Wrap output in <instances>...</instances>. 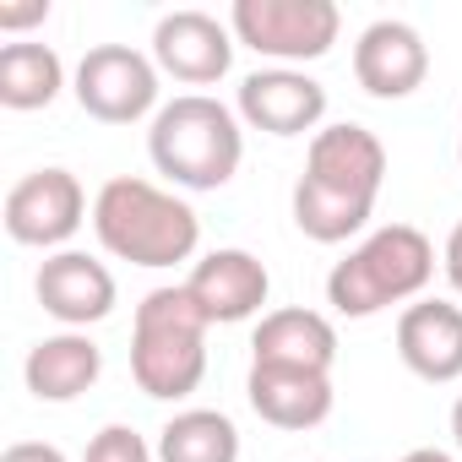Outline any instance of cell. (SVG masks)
Listing matches in <instances>:
<instances>
[{"mask_svg": "<svg viewBox=\"0 0 462 462\" xmlns=\"http://www.w3.org/2000/svg\"><path fill=\"white\" fill-rule=\"evenodd\" d=\"M386 180V147L375 131L343 120L310 136L305 174L294 185V223L316 245H343L370 223L375 196Z\"/></svg>", "mask_w": 462, "mask_h": 462, "instance_id": "cell-1", "label": "cell"}, {"mask_svg": "<svg viewBox=\"0 0 462 462\" xmlns=\"http://www.w3.org/2000/svg\"><path fill=\"white\" fill-rule=\"evenodd\" d=\"M93 235L109 256L131 267H174L196 256L201 217L190 212V201L158 190L152 180L115 174L93 196Z\"/></svg>", "mask_w": 462, "mask_h": 462, "instance_id": "cell-2", "label": "cell"}, {"mask_svg": "<svg viewBox=\"0 0 462 462\" xmlns=\"http://www.w3.org/2000/svg\"><path fill=\"white\" fill-rule=\"evenodd\" d=\"M147 152H152L158 174H169L174 185L217 190L235 180V169L245 158V131L228 104H217L207 93H180L174 104H163L152 115Z\"/></svg>", "mask_w": 462, "mask_h": 462, "instance_id": "cell-3", "label": "cell"}, {"mask_svg": "<svg viewBox=\"0 0 462 462\" xmlns=\"http://www.w3.org/2000/svg\"><path fill=\"white\" fill-rule=\"evenodd\" d=\"M207 316L180 289H152L131 321V375L147 397L180 402L207 375Z\"/></svg>", "mask_w": 462, "mask_h": 462, "instance_id": "cell-4", "label": "cell"}, {"mask_svg": "<svg viewBox=\"0 0 462 462\" xmlns=\"http://www.w3.org/2000/svg\"><path fill=\"white\" fill-rule=\"evenodd\" d=\"M430 278H435V245L413 223H386L327 273V305L348 321H365L386 305L424 294Z\"/></svg>", "mask_w": 462, "mask_h": 462, "instance_id": "cell-5", "label": "cell"}, {"mask_svg": "<svg viewBox=\"0 0 462 462\" xmlns=\"http://www.w3.org/2000/svg\"><path fill=\"white\" fill-rule=\"evenodd\" d=\"M228 28L245 50L294 66V60H321L337 44L343 17L332 0H235Z\"/></svg>", "mask_w": 462, "mask_h": 462, "instance_id": "cell-6", "label": "cell"}, {"mask_svg": "<svg viewBox=\"0 0 462 462\" xmlns=\"http://www.w3.org/2000/svg\"><path fill=\"white\" fill-rule=\"evenodd\" d=\"M71 93L93 120L131 125L158 104V66L131 44H98V50L82 55Z\"/></svg>", "mask_w": 462, "mask_h": 462, "instance_id": "cell-7", "label": "cell"}, {"mask_svg": "<svg viewBox=\"0 0 462 462\" xmlns=\"http://www.w3.org/2000/svg\"><path fill=\"white\" fill-rule=\"evenodd\" d=\"M88 217V190L71 169H33L6 190V235L17 245H66Z\"/></svg>", "mask_w": 462, "mask_h": 462, "instance_id": "cell-8", "label": "cell"}, {"mask_svg": "<svg viewBox=\"0 0 462 462\" xmlns=\"http://www.w3.org/2000/svg\"><path fill=\"white\" fill-rule=\"evenodd\" d=\"M152 66L190 88L223 82L235 66V28H223L212 12H169L152 28Z\"/></svg>", "mask_w": 462, "mask_h": 462, "instance_id": "cell-9", "label": "cell"}, {"mask_svg": "<svg viewBox=\"0 0 462 462\" xmlns=\"http://www.w3.org/2000/svg\"><path fill=\"white\" fill-rule=\"evenodd\" d=\"M327 115V88L294 66L251 71L240 82V120L267 131V136H305Z\"/></svg>", "mask_w": 462, "mask_h": 462, "instance_id": "cell-10", "label": "cell"}, {"mask_svg": "<svg viewBox=\"0 0 462 462\" xmlns=\"http://www.w3.org/2000/svg\"><path fill=\"white\" fill-rule=\"evenodd\" d=\"M185 294L196 300V310H201L207 321L235 327V321H251V316L267 305L273 278H267V267H262L251 251H235V245H228V251H212V256H201V262L190 267Z\"/></svg>", "mask_w": 462, "mask_h": 462, "instance_id": "cell-11", "label": "cell"}, {"mask_svg": "<svg viewBox=\"0 0 462 462\" xmlns=\"http://www.w3.org/2000/svg\"><path fill=\"white\" fill-rule=\"evenodd\" d=\"M354 77L370 98H408L430 77V50H424L419 28H408L397 17L370 23L354 44Z\"/></svg>", "mask_w": 462, "mask_h": 462, "instance_id": "cell-12", "label": "cell"}, {"mask_svg": "<svg viewBox=\"0 0 462 462\" xmlns=\"http://www.w3.org/2000/svg\"><path fill=\"white\" fill-rule=\"evenodd\" d=\"M39 305L60 321V327H93L115 310V273L104 262H93L88 251H55L39 267Z\"/></svg>", "mask_w": 462, "mask_h": 462, "instance_id": "cell-13", "label": "cell"}, {"mask_svg": "<svg viewBox=\"0 0 462 462\" xmlns=\"http://www.w3.org/2000/svg\"><path fill=\"white\" fill-rule=\"evenodd\" d=\"M397 354L419 381H457L462 375V305L419 300L397 316Z\"/></svg>", "mask_w": 462, "mask_h": 462, "instance_id": "cell-14", "label": "cell"}, {"mask_svg": "<svg viewBox=\"0 0 462 462\" xmlns=\"http://www.w3.org/2000/svg\"><path fill=\"white\" fill-rule=\"evenodd\" d=\"M251 365H283V370H321L332 375V359H337V327L321 316V310H305V305H289V310H273L262 316L256 337H251Z\"/></svg>", "mask_w": 462, "mask_h": 462, "instance_id": "cell-15", "label": "cell"}, {"mask_svg": "<svg viewBox=\"0 0 462 462\" xmlns=\"http://www.w3.org/2000/svg\"><path fill=\"white\" fill-rule=\"evenodd\" d=\"M251 408L273 430H316L332 413V375L321 370H283V365H251Z\"/></svg>", "mask_w": 462, "mask_h": 462, "instance_id": "cell-16", "label": "cell"}, {"mask_svg": "<svg viewBox=\"0 0 462 462\" xmlns=\"http://www.w3.org/2000/svg\"><path fill=\"white\" fill-rule=\"evenodd\" d=\"M23 375H28V392L39 402H77L104 375V348L88 332H55V337L33 343Z\"/></svg>", "mask_w": 462, "mask_h": 462, "instance_id": "cell-17", "label": "cell"}, {"mask_svg": "<svg viewBox=\"0 0 462 462\" xmlns=\"http://www.w3.org/2000/svg\"><path fill=\"white\" fill-rule=\"evenodd\" d=\"M158 462H240V430L217 408H185L158 430Z\"/></svg>", "mask_w": 462, "mask_h": 462, "instance_id": "cell-18", "label": "cell"}, {"mask_svg": "<svg viewBox=\"0 0 462 462\" xmlns=\"http://www.w3.org/2000/svg\"><path fill=\"white\" fill-rule=\"evenodd\" d=\"M66 88V66L50 44H6L0 50V104L6 109H50Z\"/></svg>", "mask_w": 462, "mask_h": 462, "instance_id": "cell-19", "label": "cell"}, {"mask_svg": "<svg viewBox=\"0 0 462 462\" xmlns=\"http://www.w3.org/2000/svg\"><path fill=\"white\" fill-rule=\"evenodd\" d=\"M82 462H158V451L131 430V424H104L93 440H88V457Z\"/></svg>", "mask_w": 462, "mask_h": 462, "instance_id": "cell-20", "label": "cell"}, {"mask_svg": "<svg viewBox=\"0 0 462 462\" xmlns=\"http://www.w3.org/2000/svg\"><path fill=\"white\" fill-rule=\"evenodd\" d=\"M50 17V0H28V6H0V28L17 33V28H33Z\"/></svg>", "mask_w": 462, "mask_h": 462, "instance_id": "cell-21", "label": "cell"}, {"mask_svg": "<svg viewBox=\"0 0 462 462\" xmlns=\"http://www.w3.org/2000/svg\"><path fill=\"white\" fill-rule=\"evenodd\" d=\"M0 462H66V451L50 446V440H17V446H6Z\"/></svg>", "mask_w": 462, "mask_h": 462, "instance_id": "cell-22", "label": "cell"}, {"mask_svg": "<svg viewBox=\"0 0 462 462\" xmlns=\"http://www.w3.org/2000/svg\"><path fill=\"white\" fill-rule=\"evenodd\" d=\"M446 278H451V289L462 294V223L451 228V240H446Z\"/></svg>", "mask_w": 462, "mask_h": 462, "instance_id": "cell-23", "label": "cell"}, {"mask_svg": "<svg viewBox=\"0 0 462 462\" xmlns=\"http://www.w3.org/2000/svg\"><path fill=\"white\" fill-rule=\"evenodd\" d=\"M397 462H457V457L440 451V446H419V451H408V457H397Z\"/></svg>", "mask_w": 462, "mask_h": 462, "instance_id": "cell-24", "label": "cell"}, {"mask_svg": "<svg viewBox=\"0 0 462 462\" xmlns=\"http://www.w3.org/2000/svg\"><path fill=\"white\" fill-rule=\"evenodd\" d=\"M451 435H457V451H462V397H457V408H451Z\"/></svg>", "mask_w": 462, "mask_h": 462, "instance_id": "cell-25", "label": "cell"}, {"mask_svg": "<svg viewBox=\"0 0 462 462\" xmlns=\"http://www.w3.org/2000/svg\"><path fill=\"white\" fill-rule=\"evenodd\" d=\"M457 158H462V136H457Z\"/></svg>", "mask_w": 462, "mask_h": 462, "instance_id": "cell-26", "label": "cell"}]
</instances>
